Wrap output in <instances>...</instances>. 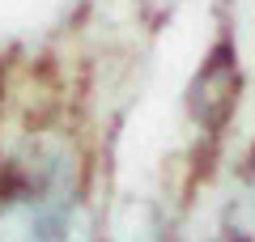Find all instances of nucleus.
<instances>
[{
	"instance_id": "1",
	"label": "nucleus",
	"mask_w": 255,
	"mask_h": 242,
	"mask_svg": "<svg viewBox=\"0 0 255 242\" xmlns=\"http://www.w3.org/2000/svg\"><path fill=\"white\" fill-rule=\"evenodd\" d=\"M238 90H243V77L238 68L230 64V55H213L209 64L200 68V77L191 81V94H187V107L196 115V123H226V115L234 111Z\"/></svg>"
}]
</instances>
